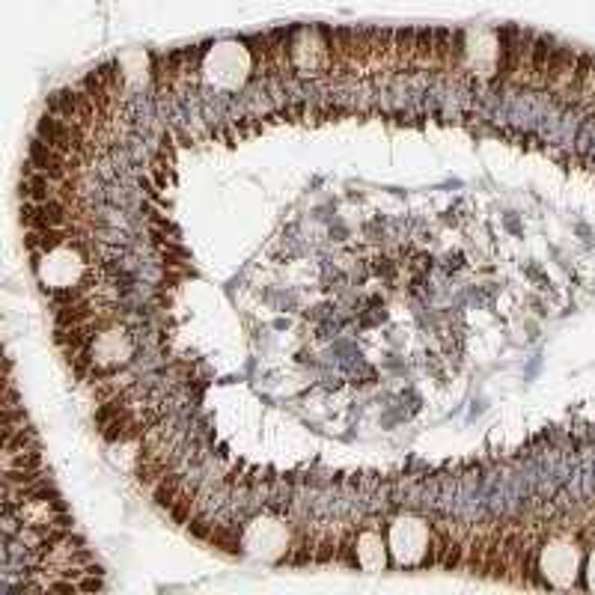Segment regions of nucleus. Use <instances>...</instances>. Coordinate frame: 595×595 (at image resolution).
<instances>
[{"label": "nucleus", "instance_id": "f257e3e1", "mask_svg": "<svg viewBox=\"0 0 595 595\" xmlns=\"http://www.w3.org/2000/svg\"><path fill=\"white\" fill-rule=\"evenodd\" d=\"M432 527L423 518L402 515L390 527V554L399 566H426L432 554Z\"/></svg>", "mask_w": 595, "mask_h": 595}, {"label": "nucleus", "instance_id": "f03ea898", "mask_svg": "<svg viewBox=\"0 0 595 595\" xmlns=\"http://www.w3.org/2000/svg\"><path fill=\"white\" fill-rule=\"evenodd\" d=\"M581 563H584V554H581V548L572 536L551 539L539 554V572L557 590H569V587L578 584Z\"/></svg>", "mask_w": 595, "mask_h": 595}, {"label": "nucleus", "instance_id": "7ed1b4c3", "mask_svg": "<svg viewBox=\"0 0 595 595\" xmlns=\"http://www.w3.org/2000/svg\"><path fill=\"white\" fill-rule=\"evenodd\" d=\"M390 545L381 539L378 530H363L355 542V560L363 572H384Z\"/></svg>", "mask_w": 595, "mask_h": 595}, {"label": "nucleus", "instance_id": "20e7f679", "mask_svg": "<svg viewBox=\"0 0 595 595\" xmlns=\"http://www.w3.org/2000/svg\"><path fill=\"white\" fill-rule=\"evenodd\" d=\"M584 575H587V587L595 593V548L590 551V557H587V572Z\"/></svg>", "mask_w": 595, "mask_h": 595}]
</instances>
